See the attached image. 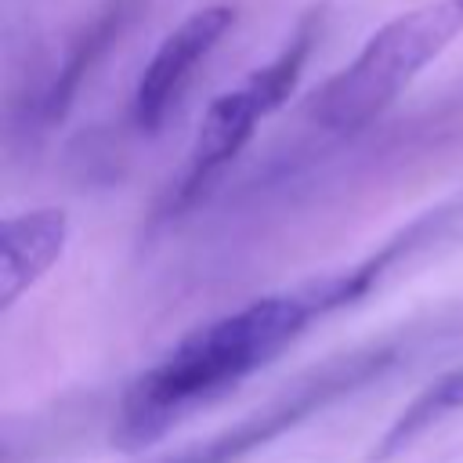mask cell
Masks as SVG:
<instances>
[{"label": "cell", "mask_w": 463, "mask_h": 463, "mask_svg": "<svg viewBox=\"0 0 463 463\" xmlns=\"http://www.w3.org/2000/svg\"><path fill=\"white\" fill-rule=\"evenodd\" d=\"M456 239H463V217L452 199H441L438 210L430 206L398 228L369 257L315 275L293 289L257 297L213 322L195 326L156 365L130 380L112 420V445L137 452L159 441L170 427L184 423L192 412L232 394L253 373L271 365L311 326L365 300L398 264Z\"/></svg>", "instance_id": "1"}, {"label": "cell", "mask_w": 463, "mask_h": 463, "mask_svg": "<svg viewBox=\"0 0 463 463\" xmlns=\"http://www.w3.org/2000/svg\"><path fill=\"white\" fill-rule=\"evenodd\" d=\"M463 33V0H430L394 14L311 98L307 119L329 134H358Z\"/></svg>", "instance_id": "2"}, {"label": "cell", "mask_w": 463, "mask_h": 463, "mask_svg": "<svg viewBox=\"0 0 463 463\" xmlns=\"http://www.w3.org/2000/svg\"><path fill=\"white\" fill-rule=\"evenodd\" d=\"M318 40V18H304L297 25V33L286 40V47L264 61L260 69H253L239 87L217 94L203 119H199V130H195V141L188 148V159H184V170L177 177V184L170 188V199H166V213H181L188 210L203 192L206 184L250 145V137L257 134V127L289 101L293 87L300 83V72L311 58V47Z\"/></svg>", "instance_id": "3"}, {"label": "cell", "mask_w": 463, "mask_h": 463, "mask_svg": "<svg viewBox=\"0 0 463 463\" xmlns=\"http://www.w3.org/2000/svg\"><path fill=\"white\" fill-rule=\"evenodd\" d=\"M409 347L412 344L405 336H387V340L354 347L347 354H336V358L322 362L318 369L304 373L289 391H282L279 398H271L257 412H250L239 423L210 434L206 441H195V445H188L174 456H163L156 463H239L250 452H257L260 445L289 434L307 416H315V412L329 409L333 402L383 380L409 354Z\"/></svg>", "instance_id": "4"}, {"label": "cell", "mask_w": 463, "mask_h": 463, "mask_svg": "<svg viewBox=\"0 0 463 463\" xmlns=\"http://www.w3.org/2000/svg\"><path fill=\"white\" fill-rule=\"evenodd\" d=\"M235 25V7L228 4H210L192 11L177 29L163 36L156 54L137 76L134 98H130V119L141 134H156L181 94L188 90L195 69L210 58V51L221 43V36Z\"/></svg>", "instance_id": "5"}, {"label": "cell", "mask_w": 463, "mask_h": 463, "mask_svg": "<svg viewBox=\"0 0 463 463\" xmlns=\"http://www.w3.org/2000/svg\"><path fill=\"white\" fill-rule=\"evenodd\" d=\"M69 217L58 206L25 210L0 228V307L11 311L65 253Z\"/></svg>", "instance_id": "6"}, {"label": "cell", "mask_w": 463, "mask_h": 463, "mask_svg": "<svg viewBox=\"0 0 463 463\" xmlns=\"http://www.w3.org/2000/svg\"><path fill=\"white\" fill-rule=\"evenodd\" d=\"M134 4H137V0H109V7L72 40V47L65 51V61L58 65L51 87H47L43 98H40V116H43V123H54V119L65 116V109L72 105V98H76L83 76H90V69L101 61V54H105V51L119 40V33L127 29V22H130V14H134Z\"/></svg>", "instance_id": "7"}, {"label": "cell", "mask_w": 463, "mask_h": 463, "mask_svg": "<svg viewBox=\"0 0 463 463\" xmlns=\"http://www.w3.org/2000/svg\"><path fill=\"white\" fill-rule=\"evenodd\" d=\"M459 409H463V365L452 369V373H445V376H438L430 387H423V391L398 412V420L380 434V441H376V449H373V459H391L394 452L409 449L420 434H427L434 423L449 420V416L459 412Z\"/></svg>", "instance_id": "8"}]
</instances>
